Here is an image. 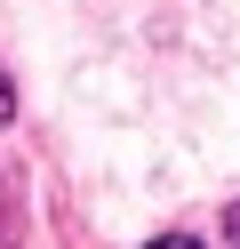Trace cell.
Segmentation results:
<instances>
[{
  "label": "cell",
  "instance_id": "3",
  "mask_svg": "<svg viewBox=\"0 0 240 249\" xmlns=\"http://www.w3.org/2000/svg\"><path fill=\"white\" fill-rule=\"evenodd\" d=\"M224 233H232V241H240V201H232V217H224Z\"/></svg>",
  "mask_w": 240,
  "mask_h": 249
},
{
  "label": "cell",
  "instance_id": "1",
  "mask_svg": "<svg viewBox=\"0 0 240 249\" xmlns=\"http://www.w3.org/2000/svg\"><path fill=\"white\" fill-rule=\"evenodd\" d=\"M16 121V89H8V72H0V129Z\"/></svg>",
  "mask_w": 240,
  "mask_h": 249
},
{
  "label": "cell",
  "instance_id": "2",
  "mask_svg": "<svg viewBox=\"0 0 240 249\" xmlns=\"http://www.w3.org/2000/svg\"><path fill=\"white\" fill-rule=\"evenodd\" d=\"M0 249H8V185H0Z\"/></svg>",
  "mask_w": 240,
  "mask_h": 249
},
{
  "label": "cell",
  "instance_id": "4",
  "mask_svg": "<svg viewBox=\"0 0 240 249\" xmlns=\"http://www.w3.org/2000/svg\"><path fill=\"white\" fill-rule=\"evenodd\" d=\"M152 249H200V241H176V233H168V241H152Z\"/></svg>",
  "mask_w": 240,
  "mask_h": 249
}]
</instances>
